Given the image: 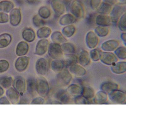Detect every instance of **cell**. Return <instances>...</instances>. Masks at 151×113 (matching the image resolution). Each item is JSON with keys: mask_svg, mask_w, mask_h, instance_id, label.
I'll list each match as a JSON object with an SVG mask.
<instances>
[{"mask_svg": "<svg viewBox=\"0 0 151 113\" xmlns=\"http://www.w3.org/2000/svg\"><path fill=\"white\" fill-rule=\"evenodd\" d=\"M50 92L49 84L47 79L40 76L36 79V92L42 97H46Z\"/></svg>", "mask_w": 151, "mask_h": 113, "instance_id": "1", "label": "cell"}, {"mask_svg": "<svg viewBox=\"0 0 151 113\" xmlns=\"http://www.w3.org/2000/svg\"><path fill=\"white\" fill-rule=\"evenodd\" d=\"M126 4L117 3L113 6L110 14L112 22H118L121 16L126 13Z\"/></svg>", "mask_w": 151, "mask_h": 113, "instance_id": "2", "label": "cell"}, {"mask_svg": "<svg viewBox=\"0 0 151 113\" xmlns=\"http://www.w3.org/2000/svg\"><path fill=\"white\" fill-rule=\"evenodd\" d=\"M108 98L112 102L116 104H123L126 101V94L116 89L109 94Z\"/></svg>", "mask_w": 151, "mask_h": 113, "instance_id": "3", "label": "cell"}, {"mask_svg": "<svg viewBox=\"0 0 151 113\" xmlns=\"http://www.w3.org/2000/svg\"><path fill=\"white\" fill-rule=\"evenodd\" d=\"M70 10L73 15L78 19H81L84 16V10L82 3L78 1H75L70 4Z\"/></svg>", "mask_w": 151, "mask_h": 113, "instance_id": "4", "label": "cell"}, {"mask_svg": "<svg viewBox=\"0 0 151 113\" xmlns=\"http://www.w3.org/2000/svg\"><path fill=\"white\" fill-rule=\"evenodd\" d=\"M48 50L49 56L53 59H60L63 55V51L61 46L55 42L49 45Z\"/></svg>", "mask_w": 151, "mask_h": 113, "instance_id": "5", "label": "cell"}, {"mask_svg": "<svg viewBox=\"0 0 151 113\" xmlns=\"http://www.w3.org/2000/svg\"><path fill=\"white\" fill-rule=\"evenodd\" d=\"M72 78V74L67 69H63L57 75L58 82L63 86L68 85L71 82Z\"/></svg>", "mask_w": 151, "mask_h": 113, "instance_id": "6", "label": "cell"}, {"mask_svg": "<svg viewBox=\"0 0 151 113\" xmlns=\"http://www.w3.org/2000/svg\"><path fill=\"white\" fill-rule=\"evenodd\" d=\"M118 58L114 53L111 52L102 51L100 61L106 65H112L118 62Z\"/></svg>", "mask_w": 151, "mask_h": 113, "instance_id": "7", "label": "cell"}, {"mask_svg": "<svg viewBox=\"0 0 151 113\" xmlns=\"http://www.w3.org/2000/svg\"><path fill=\"white\" fill-rule=\"evenodd\" d=\"M35 69L37 74L43 76L48 71V66L47 60L44 58H40L37 60L35 64Z\"/></svg>", "mask_w": 151, "mask_h": 113, "instance_id": "8", "label": "cell"}, {"mask_svg": "<svg viewBox=\"0 0 151 113\" xmlns=\"http://www.w3.org/2000/svg\"><path fill=\"white\" fill-rule=\"evenodd\" d=\"M86 40V45L89 49L96 48L99 44V37L95 32L92 31H89L87 33Z\"/></svg>", "mask_w": 151, "mask_h": 113, "instance_id": "9", "label": "cell"}, {"mask_svg": "<svg viewBox=\"0 0 151 113\" xmlns=\"http://www.w3.org/2000/svg\"><path fill=\"white\" fill-rule=\"evenodd\" d=\"M48 41L45 39H42L37 42L35 49V54L42 56L46 54L49 46Z\"/></svg>", "mask_w": 151, "mask_h": 113, "instance_id": "10", "label": "cell"}, {"mask_svg": "<svg viewBox=\"0 0 151 113\" xmlns=\"http://www.w3.org/2000/svg\"><path fill=\"white\" fill-rule=\"evenodd\" d=\"M119 44L120 42L119 41L111 39L103 42L101 47L102 50L104 51L112 52L119 46Z\"/></svg>", "mask_w": 151, "mask_h": 113, "instance_id": "11", "label": "cell"}, {"mask_svg": "<svg viewBox=\"0 0 151 113\" xmlns=\"http://www.w3.org/2000/svg\"><path fill=\"white\" fill-rule=\"evenodd\" d=\"M51 6L56 16H59L64 13L65 5L61 0H52L51 3Z\"/></svg>", "mask_w": 151, "mask_h": 113, "instance_id": "12", "label": "cell"}, {"mask_svg": "<svg viewBox=\"0 0 151 113\" xmlns=\"http://www.w3.org/2000/svg\"><path fill=\"white\" fill-rule=\"evenodd\" d=\"M29 62V58L27 56H22L18 58L15 63V67L18 72L24 71L27 68Z\"/></svg>", "mask_w": 151, "mask_h": 113, "instance_id": "13", "label": "cell"}, {"mask_svg": "<svg viewBox=\"0 0 151 113\" xmlns=\"http://www.w3.org/2000/svg\"><path fill=\"white\" fill-rule=\"evenodd\" d=\"M69 72L75 76L81 77L86 74V70L84 67L77 64H74L69 67Z\"/></svg>", "mask_w": 151, "mask_h": 113, "instance_id": "14", "label": "cell"}, {"mask_svg": "<svg viewBox=\"0 0 151 113\" xmlns=\"http://www.w3.org/2000/svg\"><path fill=\"white\" fill-rule=\"evenodd\" d=\"M111 70L113 73L120 75L124 74L126 72V62L125 61L117 62L112 65Z\"/></svg>", "mask_w": 151, "mask_h": 113, "instance_id": "15", "label": "cell"}, {"mask_svg": "<svg viewBox=\"0 0 151 113\" xmlns=\"http://www.w3.org/2000/svg\"><path fill=\"white\" fill-rule=\"evenodd\" d=\"M26 82L25 79L22 77H18L14 81V89L20 95L22 96L26 89Z\"/></svg>", "mask_w": 151, "mask_h": 113, "instance_id": "16", "label": "cell"}, {"mask_svg": "<svg viewBox=\"0 0 151 113\" xmlns=\"http://www.w3.org/2000/svg\"><path fill=\"white\" fill-rule=\"evenodd\" d=\"M96 22L98 26L106 27L110 26L112 23L110 16L101 14L96 17Z\"/></svg>", "mask_w": 151, "mask_h": 113, "instance_id": "17", "label": "cell"}, {"mask_svg": "<svg viewBox=\"0 0 151 113\" xmlns=\"http://www.w3.org/2000/svg\"><path fill=\"white\" fill-rule=\"evenodd\" d=\"M21 19L20 9L17 8L12 9L10 15V21L13 26H17L19 24Z\"/></svg>", "mask_w": 151, "mask_h": 113, "instance_id": "18", "label": "cell"}, {"mask_svg": "<svg viewBox=\"0 0 151 113\" xmlns=\"http://www.w3.org/2000/svg\"><path fill=\"white\" fill-rule=\"evenodd\" d=\"M119 85L116 83L112 81H106L101 85L100 89L102 91L109 94L119 88Z\"/></svg>", "mask_w": 151, "mask_h": 113, "instance_id": "19", "label": "cell"}, {"mask_svg": "<svg viewBox=\"0 0 151 113\" xmlns=\"http://www.w3.org/2000/svg\"><path fill=\"white\" fill-rule=\"evenodd\" d=\"M107 94L101 90L98 92L93 98L94 103L97 104H102L106 103L108 99Z\"/></svg>", "mask_w": 151, "mask_h": 113, "instance_id": "20", "label": "cell"}, {"mask_svg": "<svg viewBox=\"0 0 151 113\" xmlns=\"http://www.w3.org/2000/svg\"><path fill=\"white\" fill-rule=\"evenodd\" d=\"M67 91L69 95L76 97L81 95L82 87L77 84H73L68 87Z\"/></svg>", "mask_w": 151, "mask_h": 113, "instance_id": "21", "label": "cell"}, {"mask_svg": "<svg viewBox=\"0 0 151 113\" xmlns=\"http://www.w3.org/2000/svg\"><path fill=\"white\" fill-rule=\"evenodd\" d=\"M78 60L79 64L84 67L90 63L91 59L88 52L83 50L80 53Z\"/></svg>", "mask_w": 151, "mask_h": 113, "instance_id": "22", "label": "cell"}, {"mask_svg": "<svg viewBox=\"0 0 151 113\" xmlns=\"http://www.w3.org/2000/svg\"><path fill=\"white\" fill-rule=\"evenodd\" d=\"M29 45L26 42L22 41L19 43L16 49V54L19 56L25 55L29 50Z\"/></svg>", "mask_w": 151, "mask_h": 113, "instance_id": "23", "label": "cell"}, {"mask_svg": "<svg viewBox=\"0 0 151 113\" xmlns=\"http://www.w3.org/2000/svg\"><path fill=\"white\" fill-rule=\"evenodd\" d=\"M63 61L65 66L66 67H69L78 62V56L73 54H67L65 55Z\"/></svg>", "mask_w": 151, "mask_h": 113, "instance_id": "24", "label": "cell"}, {"mask_svg": "<svg viewBox=\"0 0 151 113\" xmlns=\"http://www.w3.org/2000/svg\"><path fill=\"white\" fill-rule=\"evenodd\" d=\"M18 93L12 88L9 89L6 92V95L8 99L12 104H15L19 100Z\"/></svg>", "mask_w": 151, "mask_h": 113, "instance_id": "25", "label": "cell"}, {"mask_svg": "<svg viewBox=\"0 0 151 113\" xmlns=\"http://www.w3.org/2000/svg\"><path fill=\"white\" fill-rule=\"evenodd\" d=\"M76 19L74 16L70 14H65L60 19V24L62 26H67L74 23Z\"/></svg>", "mask_w": 151, "mask_h": 113, "instance_id": "26", "label": "cell"}, {"mask_svg": "<svg viewBox=\"0 0 151 113\" xmlns=\"http://www.w3.org/2000/svg\"><path fill=\"white\" fill-rule=\"evenodd\" d=\"M112 7L111 5L102 1L96 10L100 14L108 15H110Z\"/></svg>", "mask_w": 151, "mask_h": 113, "instance_id": "27", "label": "cell"}, {"mask_svg": "<svg viewBox=\"0 0 151 113\" xmlns=\"http://www.w3.org/2000/svg\"><path fill=\"white\" fill-rule=\"evenodd\" d=\"M65 65L63 60L60 59H54L51 64V67L53 71L59 73L64 69Z\"/></svg>", "mask_w": 151, "mask_h": 113, "instance_id": "28", "label": "cell"}, {"mask_svg": "<svg viewBox=\"0 0 151 113\" xmlns=\"http://www.w3.org/2000/svg\"><path fill=\"white\" fill-rule=\"evenodd\" d=\"M23 39L28 42L34 41L35 39V34L34 30L30 28H26L22 33Z\"/></svg>", "mask_w": 151, "mask_h": 113, "instance_id": "29", "label": "cell"}, {"mask_svg": "<svg viewBox=\"0 0 151 113\" xmlns=\"http://www.w3.org/2000/svg\"><path fill=\"white\" fill-rule=\"evenodd\" d=\"M95 95V92L92 87L85 86L82 87L81 95L87 100H91L93 98Z\"/></svg>", "mask_w": 151, "mask_h": 113, "instance_id": "30", "label": "cell"}, {"mask_svg": "<svg viewBox=\"0 0 151 113\" xmlns=\"http://www.w3.org/2000/svg\"><path fill=\"white\" fill-rule=\"evenodd\" d=\"M51 38L53 42L59 44L65 43L67 41V39L62 33L58 31L53 33L51 35Z\"/></svg>", "mask_w": 151, "mask_h": 113, "instance_id": "31", "label": "cell"}, {"mask_svg": "<svg viewBox=\"0 0 151 113\" xmlns=\"http://www.w3.org/2000/svg\"><path fill=\"white\" fill-rule=\"evenodd\" d=\"M51 33L50 28L48 27L43 26L40 28L37 31V35L40 39H46L49 36Z\"/></svg>", "mask_w": 151, "mask_h": 113, "instance_id": "32", "label": "cell"}, {"mask_svg": "<svg viewBox=\"0 0 151 113\" xmlns=\"http://www.w3.org/2000/svg\"><path fill=\"white\" fill-rule=\"evenodd\" d=\"M14 6L13 3L9 1H3L0 2V11L9 12L12 10Z\"/></svg>", "mask_w": 151, "mask_h": 113, "instance_id": "33", "label": "cell"}, {"mask_svg": "<svg viewBox=\"0 0 151 113\" xmlns=\"http://www.w3.org/2000/svg\"><path fill=\"white\" fill-rule=\"evenodd\" d=\"M12 40L11 36L8 34H3L0 35V48H3L10 44Z\"/></svg>", "mask_w": 151, "mask_h": 113, "instance_id": "34", "label": "cell"}, {"mask_svg": "<svg viewBox=\"0 0 151 113\" xmlns=\"http://www.w3.org/2000/svg\"><path fill=\"white\" fill-rule=\"evenodd\" d=\"M27 91L31 94H35L36 92V80L34 78L28 79L27 81Z\"/></svg>", "mask_w": 151, "mask_h": 113, "instance_id": "35", "label": "cell"}, {"mask_svg": "<svg viewBox=\"0 0 151 113\" xmlns=\"http://www.w3.org/2000/svg\"><path fill=\"white\" fill-rule=\"evenodd\" d=\"M68 93L65 91H61L56 93V98L61 103L67 104L70 101V97Z\"/></svg>", "mask_w": 151, "mask_h": 113, "instance_id": "36", "label": "cell"}, {"mask_svg": "<svg viewBox=\"0 0 151 113\" xmlns=\"http://www.w3.org/2000/svg\"><path fill=\"white\" fill-rule=\"evenodd\" d=\"M76 31L75 26L73 25H69L64 27L62 30V34L66 37H70L73 36Z\"/></svg>", "mask_w": 151, "mask_h": 113, "instance_id": "37", "label": "cell"}, {"mask_svg": "<svg viewBox=\"0 0 151 113\" xmlns=\"http://www.w3.org/2000/svg\"><path fill=\"white\" fill-rule=\"evenodd\" d=\"M94 32L98 37H104L109 34V30L107 27L98 26L96 28Z\"/></svg>", "mask_w": 151, "mask_h": 113, "instance_id": "38", "label": "cell"}, {"mask_svg": "<svg viewBox=\"0 0 151 113\" xmlns=\"http://www.w3.org/2000/svg\"><path fill=\"white\" fill-rule=\"evenodd\" d=\"M102 53L101 51L95 48L92 49L89 54L91 59L94 62H97L100 60Z\"/></svg>", "mask_w": 151, "mask_h": 113, "instance_id": "39", "label": "cell"}, {"mask_svg": "<svg viewBox=\"0 0 151 113\" xmlns=\"http://www.w3.org/2000/svg\"><path fill=\"white\" fill-rule=\"evenodd\" d=\"M114 54L118 59L125 60L126 58V49L124 46H120L114 51Z\"/></svg>", "mask_w": 151, "mask_h": 113, "instance_id": "40", "label": "cell"}, {"mask_svg": "<svg viewBox=\"0 0 151 113\" xmlns=\"http://www.w3.org/2000/svg\"><path fill=\"white\" fill-rule=\"evenodd\" d=\"M61 46L63 52L66 54H73L75 51L74 46L69 42H65Z\"/></svg>", "mask_w": 151, "mask_h": 113, "instance_id": "41", "label": "cell"}, {"mask_svg": "<svg viewBox=\"0 0 151 113\" xmlns=\"http://www.w3.org/2000/svg\"><path fill=\"white\" fill-rule=\"evenodd\" d=\"M38 13L39 16L44 19L48 18L51 15L50 9L46 6L41 7L39 9Z\"/></svg>", "mask_w": 151, "mask_h": 113, "instance_id": "42", "label": "cell"}, {"mask_svg": "<svg viewBox=\"0 0 151 113\" xmlns=\"http://www.w3.org/2000/svg\"><path fill=\"white\" fill-rule=\"evenodd\" d=\"M13 79L12 77H4L0 78V84L3 87L7 88L10 87L12 84Z\"/></svg>", "mask_w": 151, "mask_h": 113, "instance_id": "43", "label": "cell"}, {"mask_svg": "<svg viewBox=\"0 0 151 113\" xmlns=\"http://www.w3.org/2000/svg\"><path fill=\"white\" fill-rule=\"evenodd\" d=\"M118 27L120 30L123 32H126V13L123 15L118 21Z\"/></svg>", "mask_w": 151, "mask_h": 113, "instance_id": "44", "label": "cell"}, {"mask_svg": "<svg viewBox=\"0 0 151 113\" xmlns=\"http://www.w3.org/2000/svg\"><path fill=\"white\" fill-rule=\"evenodd\" d=\"M32 21L34 25L36 27H40L45 24V21L38 15H35L32 19Z\"/></svg>", "mask_w": 151, "mask_h": 113, "instance_id": "45", "label": "cell"}, {"mask_svg": "<svg viewBox=\"0 0 151 113\" xmlns=\"http://www.w3.org/2000/svg\"><path fill=\"white\" fill-rule=\"evenodd\" d=\"M9 64L6 60H0V73L5 72L9 67Z\"/></svg>", "mask_w": 151, "mask_h": 113, "instance_id": "46", "label": "cell"}, {"mask_svg": "<svg viewBox=\"0 0 151 113\" xmlns=\"http://www.w3.org/2000/svg\"><path fill=\"white\" fill-rule=\"evenodd\" d=\"M102 2V0H89L90 6L93 10H96Z\"/></svg>", "mask_w": 151, "mask_h": 113, "instance_id": "47", "label": "cell"}, {"mask_svg": "<svg viewBox=\"0 0 151 113\" xmlns=\"http://www.w3.org/2000/svg\"><path fill=\"white\" fill-rule=\"evenodd\" d=\"M74 101L76 104H86L88 103V100L82 95L76 97Z\"/></svg>", "mask_w": 151, "mask_h": 113, "instance_id": "48", "label": "cell"}, {"mask_svg": "<svg viewBox=\"0 0 151 113\" xmlns=\"http://www.w3.org/2000/svg\"><path fill=\"white\" fill-rule=\"evenodd\" d=\"M45 102L44 99L41 97L35 98L31 103V104L42 105L44 104Z\"/></svg>", "mask_w": 151, "mask_h": 113, "instance_id": "49", "label": "cell"}, {"mask_svg": "<svg viewBox=\"0 0 151 113\" xmlns=\"http://www.w3.org/2000/svg\"><path fill=\"white\" fill-rule=\"evenodd\" d=\"M8 21V16L7 14L0 12V23H5Z\"/></svg>", "mask_w": 151, "mask_h": 113, "instance_id": "50", "label": "cell"}, {"mask_svg": "<svg viewBox=\"0 0 151 113\" xmlns=\"http://www.w3.org/2000/svg\"><path fill=\"white\" fill-rule=\"evenodd\" d=\"M10 104L8 99L6 97H3L0 98V105Z\"/></svg>", "mask_w": 151, "mask_h": 113, "instance_id": "51", "label": "cell"}, {"mask_svg": "<svg viewBox=\"0 0 151 113\" xmlns=\"http://www.w3.org/2000/svg\"><path fill=\"white\" fill-rule=\"evenodd\" d=\"M102 1L109 4L113 6L117 3V0H102Z\"/></svg>", "mask_w": 151, "mask_h": 113, "instance_id": "52", "label": "cell"}, {"mask_svg": "<svg viewBox=\"0 0 151 113\" xmlns=\"http://www.w3.org/2000/svg\"><path fill=\"white\" fill-rule=\"evenodd\" d=\"M121 39L125 45H126V32H123L121 34Z\"/></svg>", "mask_w": 151, "mask_h": 113, "instance_id": "53", "label": "cell"}, {"mask_svg": "<svg viewBox=\"0 0 151 113\" xmlns=\"http://www.w3.org/2000/svg\"><path fill=\"white\" fill-rule=\"evenodd\" d=\"M18 4L22 5L24 3L25 0H14Z\"/></svg>", "mask_w": 151, "mask_h": 113, "instance_id": "54", "label": "cell"}, {"mask_svg": "<svg viewBox=\"0 0 151 113\" xmlns=\"http://www.w3.org/2000/svg\"><path fill=\"white\" fill-rule=\"evenodd\" d=\"M117 3L126 4V0H117Z\"/></svg>", "mask_w": 151, "mask_h": 113, "instance_id": "55", "label": "cell"}, {"mask_svg": "<svg viewBox=\"0 0 151 113\" xmlns=\"http://www.w3.org/2000/svg\"><path fill=\"white\" fill-rule=\"evenodd\" d=\"M26 1L28 4H32L35 3L36 1V0H26Z\"/></svg>", "mask_w": 151, "mask_h": 113, "instance_id": "56", "label": "cell"}, {"mask_svg": "<svg viewBox=\"0 0 151 113\" xmlns=\"http://www.w3.org/2000/svg\"><path fill=\"white\" fill-rule=\"evenodd\" d=\"M4 89L0 87V97L2 96L4 94Z\"/></svg>", "mask_w": 151, "mask_h": 113, "instance_id": "57", "label": "cell"}, {"mask_svg": "<svg viewBox=\"0 0 151 113\" xmlns=\"http://www.w3.org/2000/svg\"><path fill=\"white\" fill-rule=\"evenodd\" d=\"M69 1H70V0H69Z\"/></svg>", "mask_w": 151, "mask_h": 113, "instance_id": "58", "label": "cell"}]
</instances>
